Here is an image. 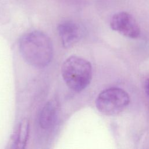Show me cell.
Wrapping results in <instances>:
<instances>
[{"mask_svg": "<svg viewBox=\"0 0 149 149\" xmlns=\"http://www.w3.org/2000/svg\"><path fill=\"white\" fill-rule=\"evenodd\" d=\"M19 48L23 59L37 68L47 66L53 57L52 41L46 34L40 31H33L23 35Z\"/></svg>", "mask_w": 149, "mask_h": 149, "instance_id": "cell-1", "label": "cell"}, {"mask_svg": "<svg viewBox=\"0 0 149 149\" xmlns=\"http://www.w3.org/2000/svg\"><path fill=\"white\" fill-rule=\"evenodd\" d=\"M91 64L77 56H71L62 63L61 74L66 84L72 90L80 92L90 83L92 79Z\"/></svg>", "mask_w": 149, "mask_h": 149, "instance_id": "cell-2", "label": "cell"}, {"mask_svg": "<svg viewBox=\"0 0 149 149\" xmlns=\"http://www.w3.org/2000/svg\"><path fill=\"white\" fill-rule=\"evenodd\" d=\"M130 102L126 91L119 87H110L102 91L97 96V109L106 115H115L123 111Z\"/></svg>", "mask_w": 149, "mask_h": 149, "instance_id": "cell-3", "label": "cell"}, {"mask_svg": "<svg viewBox=\"0 0 149 149\" xmlns=\"http://www.w3.org/2000/svg\"><path fill=\"white\" fill-rule=\"evenodd\" d=\"M111 28L129 38H137L140 33V27L135 19L129 13L120 12L112 16Z\"/></svg>", "mask_w": 149, "mask_h": 149, "instance_id": "cell-4", "label": "cell"}, {"mask_svg": "<svg viewBox=\"0 0 149 149\" xmlns=\"http://www.w3.org/2000/svg\"><path fill=\"white\" fill-rule=\"evenodd\" d=\"M58 31L62 45L69 48L74 45L81 38L82 31L80 27L75 22L66 20L58 26Z\"/></svg>", "mask_w": 149, "mask_h": 149, "instance_id": "cell-5", "label": "cell"}, {"mask_svg": "<svg viewBox=\"0 0 149 149\" xmlns=\"http://www.w3.org/2000/svg\"><path fill=\"white\" fill-rule=\"evenodd\" d=\"M58 114V103L55 100L48 101L42 107L38 117L39 125L42 129L52 128L55 124Z\"/></svg>", "mask_w": 149, "mask_h": 149, "instance_id": "cell-6", "label": "cell"}, {"mask_svg": "<svg viewBox=\"0 0 149 149\" xmlns=\"http://www.w3.org/2000/svg\"><path fill=\"white\" fill-rule=\"evenodd\" d=\"M30 130L29 122L23 119L19 123L14 136L13 146L16 148H24L29 139Z\"/></svg>", "mask_w": 149, "mask_h": 149, "instance_id": "cell-7", "label": "cell"}, {"mask_svg": "<svg viewBox=\"0 0 149 149\" xmlns=\"http://www.w3.org/2000/svg\"><path fill=\"white\" fill-rule=\"evenodd\" d=\"M144 90L146 93L149 95V78H147L144 82Z\"/></svg>", "mask_w": 149, "mask_h": 149, "instance_id": "cell-8", "label": "cell"}, {"mask_svg": "<svg viewBox=\"0 0 149 149\" xmlns=\"http://www.w3.org/2000/svg\"><path fill=\"white\" fill-rule=\"evenodd\" d=\"M5 3H4V1L3 0H0V13L1 12V9H3L5 10Z\"/></svg>", "mask_w": 149, "mask_h": 149, "instance_id": "cell-9", "label": "cell"}]
</instances>
